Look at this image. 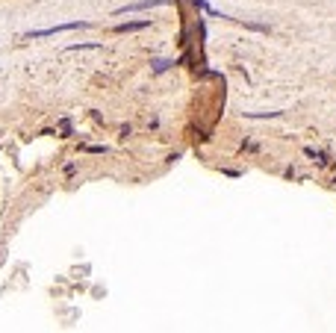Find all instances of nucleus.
Wrapping results in <instances>:
<instances>
[{"instance_id":"3","label":"nucleus","mask_w":336,"mask_h":333,"mask_svg":"<svg viewBox=\"0 0 336 333\" xmlns=\"http://www.w3.org/2000/svg\"><path fill=\"white\" fill-rule=\"evenodd\" d=\"M145 27H151V18H145V21H127V24H118V27H115V33H133V30H145Z\"/></svg>"},{"instance_id":"5","label":"nucleus","mask_w":336,"mask_h":333,"mask_svg":"<svg viewBox=\"0 0 336 333\" xmlns=\"http://www.w3.org/2000/svg\"><path fill=\"white\" fill-rule=\"evenodd\" d=\"M98 47H101L98 41H89V44H71L68 50H98Z\"/></svg>"},{"instance_id":"4","label":"nucleus","mask_w":336,"mask_h":333,"mask_svg":"<svg viewBox=\"0 0 336 333\" xmlns=\"http://www.w3.org/2000/svg\"><path fill=\"white\" fill-rule=\"evenodd\" d=\"M171 65H174V62H168V59H154V71H157V74H163V71H168Z\"/></svg>"},{"instance_id":"2","label":"nucleus","mask_w":336,"mask_h":333,"mask_svg":"<svg viewBox=\"0 0 336 333\" xmlns=\"http://www.w3.org/2000/svg\"><path fill=\"white\" fill-rule=\"evenodd\" d=\"M171 0H139V3H130V6H121L115 9V15H124V12H136V9H151V6H166Z\"/></svg>"},{"instance_id":"1","label":"nucleus","mask_w":336,"mask_h":333,"mask_svg":"<svg viewBox=\"0 0 336 333\" xmlns=\"http://www.w3.org/2000/svg\"><path fill=\"white\" fill-rule=\"evenodd\" d=\"M80 27H89V21H71V24H56V27H47V30H30L27 38H44V35L68 33V30H80Z\"/></svg>"}]
</instances>
